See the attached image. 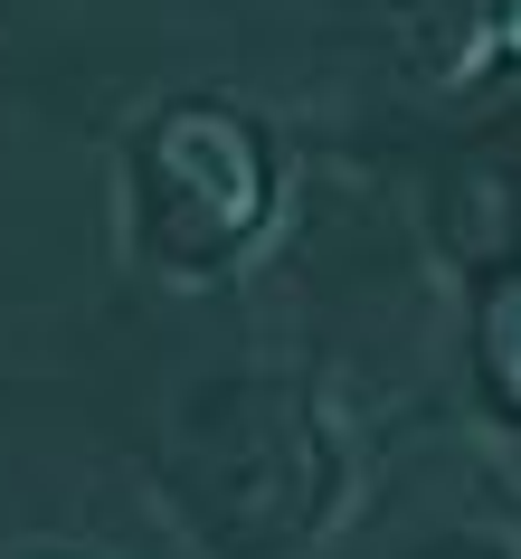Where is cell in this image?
<instances>
[{"label":"cell","instance_id":"cell-2","mask_svg":"<svg viewBox=\"0 0 521 559\" xmlns=\"http://www.w3.org/2000/svg\"><path fill=\"white\" fill-rule=\"evenodd\" d=\"M484 360H493V380H502V399H521V285H502L484 304Z\"/></svg>","mask_w":521,"mask_h":559},{"label":"cell","instance_id":"cell-3","mask_svg":"<svg viewBox=\"0 0 521 559\" xmlns=\"http://www.w3.org/2000/svg\"><path fill=\"white\" fill-rule=\"evenodd\" d=\"M502 29H512V48H521V0H512V10H502Z\"/></svg>","mask_w":521,"mask_h":559},{"label":"cell","instance_id":"cell-1","mask_svg":"<svg viewBox=\"0 0 521 559\" xmlns=\"http://www.w3.org/2000/svg\"><path fill=\"white\" fill-rule=\"evenodd\" d=\"M143 180H152V218H162V257L209 275L218 257H237L265 218V162L257 133L218 105H171L143 133Z\"/></svg>","mask_w":521,"mask_h":559}]
</instances>
